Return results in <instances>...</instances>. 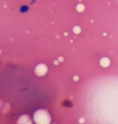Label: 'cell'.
<instances>
[{
	"mask_svg": "<svg viewBox=\"0 0 118 124\" xmlns=\"http://www.w3.org/2000/svg\"><path fill=\"white\" fill-rule=\"evenodd\" d=\"M62 106H64V107H66V108H71L73 106V104L71 101L69 100H64L63 102H62Z\"/></svg>",
	"mask_w": 118,
	"mask_h": 124,
	"instance_id": "cell-1",
	"label": "cell"
}]
</instances>
